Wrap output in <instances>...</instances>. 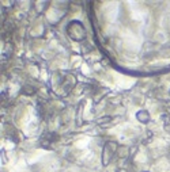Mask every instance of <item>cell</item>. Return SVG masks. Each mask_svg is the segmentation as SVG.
I'll return each instance as SVG.
<instances>
[{
    "label": "cell",
    "mask_w": 170,
    "mask_h": 172,
    "mask_svg": "<svg viewBox=\"0 0 170 172\" xmlns=\"http://www.w3.org/2000/svg\"><path fill=\"white\" fill-rule=\"evenodd\" d=\"M118 151V145H117L116 141H108L106 144L103 145L102 153H101V157H102V165L106 167L109 165V163L113 160L114 155Z\"/></svg>",
    "instance_id": "2"
},
{
    "label": "cell",
    "mask_w": 170,
    "mask_h": 172,
    "mask_svg": "<svg viewBox=\"0 0 170 172\" xmlns=\"http://www.w3.org/2000/svg\"><path fill=\"white\" fill-rule=\"evenodd\" d=\"M67 33L70 35V38L79 42V41H83L86 38V28L83 26V23L79 21H71L67 26Z\"/></svg>",
    "instance_id": "1"
},
{
    "label": "cell",
    "mask_w": 170,
    "mask_h": 172,
    "mask_svg": "<svg viewBox=\"0 0 170 172\" xmlns=\"http://www.w3.org/2000/svg\"><path fill=\"white\" fill-rule=\"evenodd\" d=\"M110 121V117H103L102 119H99L98 123H105V122H109Z\"/></svg>",
    "instance_id": "4"
},
{
    "label": "cell",
    "mask_w": 170,
    "mask_h": 172,
    "mask_svg": "<svg viewBox=\"0 0 170 172\" xmlns=\"http://www.w3.org/2000/svg\"><path fill=\"white\" fill-rule=\"evenodd\" d=\"M136 118H138L139 122H142V123L150 122V114H148V111H146V110H140V111L136 112Z\"/></svg>",
    "instance_id": "3"
}]
</instances>
